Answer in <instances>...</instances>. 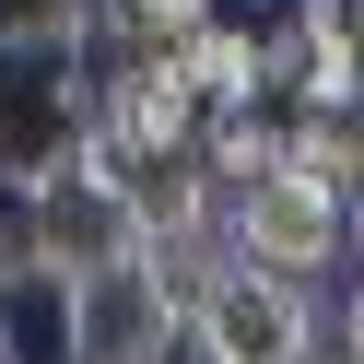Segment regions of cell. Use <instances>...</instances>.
I'll use <instances>...</instances> for the list:
<instances>
[{"instance_id": "cell-7", "label": "cell", "mask_w": 364, "mask_h": 364, "mask_svg": "<svg viewBox=\"0 0 364 364\" xmlns=\"http://www.w3.org/2000/svg\"><path fill=\"white\" fill-rule=\"evenodd\" d=\"M200 165H212V188H259L270 165H282V129L259 118V106H212V129H200Z\"/></svg>"}, {"instance_id": "cell-1", "label": "cell", "mask_w": 364, "mask_h": 364, "mask_svg": "<svg viewBox=\"0 0 364 364\" xmlns=\"http://www.w3.org/2000/svg\"><path fill=\"white\" fill-rule=\"evenodd\" d=\"M82 129H95L129 176H153V165H188V153H200L212 106H200V82L176 71L165 48H118V59H106V82H95V118H82Z\"/></svg>"}, {"instance_id": "cell-4", "label": "cell", "mask_w": 364, "mask_h": 364, "mask_svg": "<svg viewBox=\"0 0 364 364\" xmlns=\"http://www.w3.org/2000/svg\"><path fill=\"white\" fill-rule=\"evenodd\" d=\"M188 353L200 364H317V317L294 282H270V270H223L212 294L188 306Z\"/></svg>"}, {"instance_id": "cell-11", "label": "cell", "mask_w": 364, "mask_h": 364, "mask_svg": "<svg viewBox=\"0 0 364 364\" xmlns=\"http://www.w3.org/2000/svg\"><path fill=\"white\" fill-rule=\"evenodd\" d=\"M341 235H353V247H364V188H353V200H341Z\"/></svg>"}, {"instance_id": "cell-10", "label": "cell", "mask_w": 364, "mask_h": 364, "mask_svg": "<svg viewBox=\"0 0 364 364\" xmlns=\"http://www.w3.org/2000/svg\"><path fill=\"white\" fill-rule=\"evenodd\" d=\"M341 364H364V282H353V306H341Z\"/></svg>"}, {"instance_id": "cell-3", "label": "cell", "mask_w": 364, "mask_h": 364, "mask_svg": "<svg viewBox=\"0 0 364 364\" xmlns=\"http://www.w3.org/2000/svg\"><path fill=\"white\" fill-rule=\"evenodd\" d=\"M176 329H188V306L165 294L153 247H141V259H106V270H82V282H71V364H165Z\"/></svg>"}, {"instance_id": "cell-13", "label": "cell", "mask_w": 364, "mask_h": 364, "mask_svg": "<svg viewBox=\"0 0 364 364\" xmlns=\"http://www.w3.org/2000/svg\"><path fill=\"white\" fill-rule=\"evenodd\" d=\"M353 36H364V12H353Z\"/></svg>"}, {"instance_id": "cell-9", "label": "cell", "mask_w": 364, "mask_h": 364, "mask_svg": "<svg viewBox=\"0 0 364 364\" xmlns=\"http://www.w3.org/2000/svg\"><path fill=\"white\" fill-rule=\"evenodd\" d=\"M118 24H129V48H188V36L200 24H223V12H212V0H118Z\"/></svg>"}, {"instance_id": "cell-8", "label": "cell", "mask_w": 364, "mask_h": 364, "mask_svg": "<svg viewBox=\"0 0 364 364\" xmlns=\"http://www.w3.org/2000/svg\"><path fill=\"white\" fill-rule=\"evenodd\" d=\"M282 165L353 200V188H364V118H294V129H282Z\"/></svg>"}, {"instance_id": "cell-6", "label": "cell", "mask_w": 364, "mask_h": 364, "mask_svg": "<svg viewBox=\"0 0 364 364\" xmlns=\"http://www.w3.org/2000/svg\"><path fill=\"white\" fill-rule=\"evenodd\" d=\"M176 71L200 82V106H259V95H270V36H247V24H200L188 48H176Z\"/></svg>"}, {"instance_id": "cell-14", "label": "cell", "mask_w": 364, "mask_h": 364, "mask_svg": "<svg viewBox=\"0 0 364 364\" xmlns=\"http://www.w3.org/2000/svg\"><path fill=\"white\" fill-rule=\"evenodd\" d=\"M106 12H118V0H106Z\"/></svg>"}, {"instance_id": "cell-5", "label": "cell", "mask_w": 364, "mask_h": 364, "mask_svg": "<svg viewBox=\"0 0 364 364\" xmlns=\"http://www.w3.org/2000/svg\"><path fill=\"white\" fill-rule=\"evenodd\" d=\"M0 364H71V282L48 259L0 270Z\"/></svg>"}, {"instance_id": "cell-12", "label": "cell", "mask_w": 364, "mask_h": 364, "mask_svg": "<svg viewBox=\"0 0 364 364\" xmlns=\"http://www.w3.org/2000/svg\"><path fill=\"white\" fill-rule=\"evenodd\" d=\"M235 12H282V0H235Z\"/></svg>"}, {"instance_id": "cell-2", "label": "cell", "mask_w": 364, "mask_h": 364, "mask_svg": "<svg viewBox=\"0 0 364 364\" xmlns=\"http://www.w3.org/2000/svg\"><path fill=\"white\" fill-rule=\"evenodd\" d=\"M223 247H235L247 270H270V282H306V270L341 259V188H317V176L270 165L259 188L223 200Z\"/></svg>"}]
</instances>
